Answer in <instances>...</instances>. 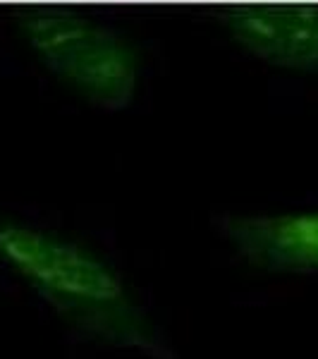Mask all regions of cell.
Returning <instances> with one entry per match:
<instances>
[{
	"instance_id": "cell-1",
	"label": "cell",
	"mask_w": 318,
	"mask_h": 359,
	"mask_svg": "<svg viewBox=\"0 0 318 359\" xmlns=\"http://www.w3.org/2000/svg\"><path fill=\"white\" fill-rule=\"evenodd\" d=\"M0 262L84 338L151 359H177L125 278L89 247L0 218Z\"/></svg>"
},
{
	"instance_id": "cell-2",
	"label": "cell",
	"mask_w": 318,
	"mask_h": 359,
	"mask_svg": "<svg viewBox=\"0 0 318 359\" xmlns=\"http://www.w3.org/2000/svg\"><path fill=\"white\" fill-rule=\"evenodd\" d=\"M32 53L72 94L103 111H125L144 74V50L130 36L72 8L32 5L15 13Z\"/></svg>"
},
{
	"instance_id": "cell-3",
	"label": "cell",
	"mask_w": 318,
	"mask_h": 359,
	"mask_svg": "<svg viewBox=\"0 0 318 359\" xmlns=\"http://www.w3.org/2000/svg\"><path fill=\"white\" fill-rule=\"evenodd\" d=\"M213 15L235 46L265 65L318 74V5L242 3L223 5Z\"/></svg>"
},
{
	"instance_id": "cell-4",
	"label": "cell",
	"mask_w": 318,
	"mask_h": 359,
	"mask_svg": "<svg viewBox=\"0 0 318 359\" xmlns=\"http://www.w3.org/2000/svg\"><path fill=\"white\" fill-rule=\"evenodd\" d=\"M218 228L251 269L263 273H318V211L223 216Z\"/></svg>"
}]
</instances>
